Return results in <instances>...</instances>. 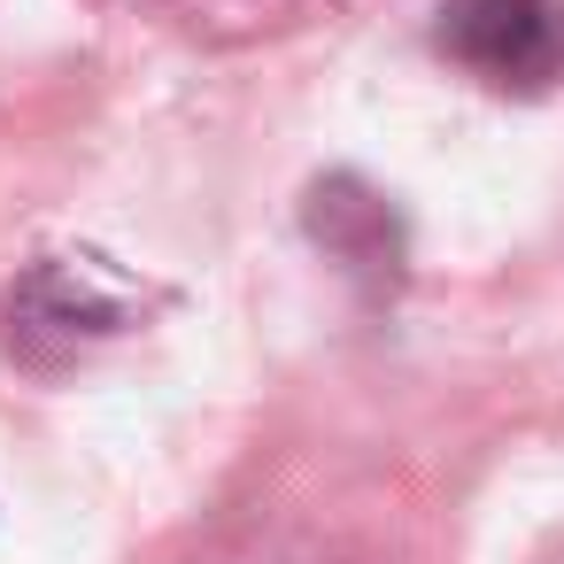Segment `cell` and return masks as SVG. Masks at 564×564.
Here are the masks:
<instances>
[{
	"mask_svg": "<svg viewBox=\"0 0 564 564\" xmlns=\"http://www.w3.org/2000/svg\"><path fill=\"white\" fill-rule=\"evenodd\" d=\"M132 317H140L132 286H117L101 263L47 256L9 286V302H0V340H9V356L32 364V371H63V364H86L94 348L124 340Z\"/></svg>",
	"mask_w": 564,
	"mask_h": 564,
	"instance_id": "obj_1",
	"label": "cell"
},
{
	"mask_svg": "<svg viewBox=\"0 0 564 564\" xmlns=\"http://www.w3.org/2000/svg\"><path fill=\"white\" fill-rule=\"evenodd\" d=\"M433 47L502 101L564 86V0H441Z\"/></svg>",
	"mask_w": 564,
	"mask_h": 564,
	"instance_id": "obj_2",
	"label": "cell"
},
{
	"mask_svg": "<svg viewBox=\"0 0 564 564\" xmlns=\"http://www.w3.org/2000/svg\"><path fill=\"white\" fill-rule=\"evenodd\" d=\"M302 232L325 248V263L364 294V302H394L402 279H410V225L402 209L356 178V171H333L302 194Z\"/></svg>",
	"mask_w": 564,
	"mask_h": 564,
	"instance_id": "obj_3",
	"label": "cell"
}]
</instances>
